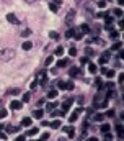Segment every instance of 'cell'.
Wrapping results in <instances>:
<instances>
[{"label": "cell", "instance_id": "46", "mask_svg": "<svg viewBox=\"0 0 124 141\" xmlns=\"http://www.w3.org/2000/svg\"><path fill=\"white\" fill-rule=\"evenodd\" d=\"M64 113H65V112H52V117H59V115L64 117Z\"/></svg>", "mask_w": 124, "mask_h": 141}, {"label": "cell", "instance_id": "36", "mask_svg": "<svg viewBox=\"0 0 124 141\" xmlns=\"http://www.w3.org/2000/svg\"><path fill=\"white\" fill-rule=\"evenodd\" d=\"M77 74H78V69H77V67H72V69H70V76H72V77H75Z\"/></svg>", "mask_w": 124, "mask_h": 141}, {"label": "cell", "instance_id": "35", "mask_svg": "<svg viewBox=\"0 0 124 141\" xmlns=\"http://www.w3.org/2000/svg\"><path fill=\"white\" fill-rule=\"evenodd\" d=\"M49 36H51L52 39H59V33H57V31H51Z\"/></svg>", "mask_w": 124, "mask_h": 141}, {"label": "cell", "instance_id": "18", "mask_svg": "<svg viewBox=\"0 0 124 141\" xmlns=\"http://www.w3.org/2000/svg\"><path fill=\"white\" fill-rule=\"evenodd\" d=\"M28 36H31V30L29 28H25L23 31H21V38H28Z\"/></svg>", "mask_w": 124, "mask_h": 141}, {"label": "cell", "instance_id": "41", "mask_svg": "<svg viewBox=\"0 0 124 141\" xmlns=\"http://www.w3.org/2000/svg\"><path fill=\"white\" fill-rule=\"evenodd\" d=\"M57 87H59V89H65V82L64 81H59V82H57Z\"/></svg>", "mask_w": 124, "mask_h": 141}, {"label": "cell", "instance_id": "3", "mask_svg": "<svg viewBox=\"0 0 124 141\" xmlns=\"http://www.w3.org/2000/svg\"><path fill=\"white\" fill-rule=\"evenodd\" d=\"M93 7H95V2H88L87 5H85V15L87 16H90V18H93Z\"/></svg>", "mask_w": 124, "mask_h": 141}, {"label": "cell", "instance_id": "12", "mask_svg": "<svg viewBox=\"0 0 124 141\" xmlns=\"http://www.w3.org/2000/svg\"><path fill=\"white\" fill-rule=\"evenodd\" d=\"M116 133H118V138L122 139L124 138V131H122V125H118L116 126Z\"/></svg>", "mask_w": 124, "mask_h": 141}, {"label": "cell", "instance_id": "52", "mask_svg": "<svg viewBox=\"0 0 124 141\" xmlns=\"http://www.w3.org/2000/svg\"><path fill=\"white\" fill-rule=\"evenodd\" d=\"M0 139H7V135L2 133V131H0Z\"/></svg>", "mask_w": 124, "mask_h": 141}, {"label": "cell", "instance_id": "13", "mask_svg": "<svg viewBox=\"0 0 124 141\" xmlns=\"http://www.w3.org/2000/svg\"><path fill=\"white\" fill-rule=\"evenodd\" d=\"M31 123H33V120H31L29 117H25L23 120H21V125H23V126H29Z\"/></svg>", "mask_w": 124, "mask_h": 141}, {"label": "cell", "instance_id": "48", "mask_svg": "<svg viewBox=\"0 0 124 141\" xmlns=\"http://www.w3.org/2000/svg\"><path fill=\"white\" fill-rule=\"evenodd\" d=\"M85 54H93V49L91 48H85Z\"/></svg>", "mask_w": 124, "mask_h": 141}, {"label": "cell", "instance_id": "42", "mask_svg": "<svg viewBox=\"0 0 124 141\" xmlns=\"http://www.w3.org/2000/svg\"><path fill=\"white\" fill-rule=\"evenodd\" d=\"M74 31H75L74 28H72V30H69V31L65 33V38H72V34H74Z\"/></svg>", "mask_w": 124, "mask_h": 141}, {"label": "cell", "instance_id": "49", "mask_svg": "<svg viewBox=\"0 0 124 141\" xmlns=\"http://www.w3.org/2000/svg\"><path fill=\"white\" fill-rule=\"evenodd\" d=\"M105 5H106V2H105V0H101V2H98V7H100V8H103Z\"/></svg>", "mask_w": 124, "mask_h": 141}, {"label": "cell", "instance_id": "9", "mask_svg": "<svg viewBox=\"0 0 124 141\" xmlns=\"http://www.w3.org/2000/svg\"><path fill=\"white\" fill-rule=\"evenodd\" d=\"M91 120L93 121H103L105 120V113H95V115H91Z\"/></svg>", "mask_w": 124, "mask_h": 141}, {"label": "cell", "instance_id": "23", "mask_svg": "<svg viewBox=\"0 0 124 141\" xmlns=\"http://www.w3.org/2000/svg\"><path fill=\"white\" fill-rule=\"evenodd\" d=\"M7 131H8V133H16V131H20V126H12V128L7 126Z\"/></svg>", "mask_w": 124, "mask_h": 141}, {"label": "cell", "instance_id": "4", "mask_svg": "<svg viewBox=\"0 0 124 141\" xmlns=\"http://www.w3.org/2000/svg\"><path fill=\"white\" fill-rule=\"evenodd\" d=\"M109 58H111V52H109V51L101 52V56H100V63H101V64H106V63L109 61Z\"/></svg>", "mask_w": 124, "mask_h": 141}, {"label": "cell", "instance_id": "55", "mask_svg": "<svg viewBox=\"0 0 124 141\" xmlns=\"http://www.w3.org/2000/svg\"><path fill=\"white\" fill-rule=\"evenodd\" d=\"M25 2H26V3H34L36 0H25Z\"/></svg>", "mask_w": 124, "mask_h": 141}, {"label": "cell", "instance_id": "47", "mask_svg": "<svg viewBox=\"0 0 124 141\" xmlns=\"http://www.w3.org/2000/svg\"><path fill=\"white\" fill-rule=\"evenodd\" d=\"M44 64H46V66H51V64H52V58H51V56L46 59V63H44Z\"/></svg>", "mask_w": 124, "mask_h": 141}, {"label": "cell", "instance_id": "53", "mask_svg": "<svg viewBox=\"0 0 124 141\" xmlns=\"http://www.w3.org/2000/svg\"><path fill=\"white\" fill-rule=\"evenodd\" d=\"M77 102H78V103H80V105H82L83 102H85V100H83V97H78V99H77Z\"/></svg>", "mask_w": 124, "mask_h": 141}, {"label": "cell", "instance_id": "56", "mask_svg": "<svg viewBox=\"0 0 124 141\" xmlns=\"http://www.w3.org/2000/svg\"><path fill=\"white\" fill-rule=\"evenodd\" d=\"M3 128H5V125H2V123H0V131H2Z\"/></svg>", "mask_w": 124, "mask_h": 141}, {"label": "cell", "instance_id": "14", "mask_svg": "<svg viewBox=\"0 0 124 141\" xmlns=\"http://www.w3.org/2000/svg\"><path fill=\"white\" fill-rule=\"evenodd\" d=\"M57 94H59V92H57V89H51L49 92H47V97H49V99H56Z\"/></svg>", "mask_w": 124, "mask_h": 141}, {"label": "cell", "instance_id": "20", "mask_svg": "<svg viewBox=\"0 0 124 141\" xmlns=\"http://www.w3.org/2000/svg\"><path fill=\"white\" fill-rule=\"evenodd\" d=\"M80 31H82L83 34L90 33V26H88V25H82V26H80Z\"/></svg>", "mask_w": 124, "mask_h": 141}, {"label": "cell", "instance_id": "26", "mask_svg": "<svg viewBox=\"0 0 124 141\" xmlns=\"http://www.w3.org/2000/svg\"><path fill=\"white\" fill-rule=\"evenodd\" d=\"M105 74H106V77H108V79H113V77H114V74H116V72H114V70L111 69V70H105Z\"/></svg>", "mask_w": 124, "mask_h": 141}, {"label": "cell", "instance_id": "21", "mask_svg": "<svg viewBox=\"0 0 124 141\" xmlns=\"http://www.w3.org/2000/svg\"><path fill=\"white\" fill-rule=\"evenodd\" d=\"M109 128H111V125H108V123H103V125H101V133H106V131H109Z\"/></svg>", "mask_w": 124, "mask_h": 141}, {"label": "cell", "instance_id": "7", "mask_svg": "<svg viewBox=\"0 0 124 141\" xmlns=\"http://www.w3.org/2000/svg\"><path fill=\"white\" fill-rule=\"evenodd\" d=\"M10 108L12 110H20L21 108V100H13V102L10 103Z\"/></svg>", "mask_w": 124, "mask_h": 141}, {"label": "cell", "instance_id": "22", "mask_svg": "<svg viewBox=\"0 0 124 141\" xmlns=\"http://www.w3.org/2000/svg\"><path fill=\"white\" fill-rule=\"evenodd\" d=\"M49 8H51V12H57V10H59V5H56V3L54 2H49Z\"/></svg>", "mask_w": 124, "mask_h": 141}, {"label": "cell", "instance_id": "33", "mask_svg": "<svg viewBox=\"0 0 124 141\" xmlns=\"http://www.w3.org/2000/svg\"><path fill=\"white\" fill-rule=\"evenodd\" d=\"M109 38H111V39H118L119 38V33L118 31H111V33H109Z\"/></svg>", "mask_w": 124, "mask_h": 141}, {"label": "cell", "instance_id": "24", "mask_svg": "<svg viewBox=\"0 0 124 141\" xmlns=\"http://www.w3.org/2000/svg\"><path fill=\"white\" fill-rule=\"evenodd\" d=\"M67 64H69V61H67V59H60V61H57V66H59V67H65Z\"/></svg>", "mask_w": 124, "mask_h": 141}, {"label": "cell", "instance_id": "25", "mask_svg": "<svg viewBox=\"0 0 124 141\" xmlns=\"http://www.w3.org/2000/svg\"><path fill=\"white\" fill-rule=\"evenodd\" d=\"M51 126H52L54 130H59V128H60V121H59V120H54V121L51 123Z\"/></svg>", "mask_w": 124, "mask_h": 141}, {"label": "cell", "instance_id": "15", "mask_svg": "<svg viewBox=\"0 0 124 141\" xmlns=\"http://www.w3.org/2000/svg\"><path fill=\"white\" fill-rule=\"evenodd\" d=\"M38 131H39L38 126H36V128H31V130L26 131V136H34V135H38Z\"/></svg>", "mask_w": 124, "mask_h": 141}, {"label": "cell", "instance_id": "1", "mask_svg": "<svg viewBox=\"0 0 124 141\" xmlns=\"http://www.w3.org/2000/svg\"><path fill=\"white\" fill-rule=\"evenodd\" d=\"M15 56H16V52H15L13 48H2V49H0V61H2V63H8V61H12Z\"/></svg>", "mask_w": 124, "mask_h": 141}, {"label": "cell", "instance_id": "19", "mask_svg": "<svg viewBox=\"0 0 124 141\" xmlns=\"http://www.w3.org/2000/svg\"><path fill=\"white\" fill-rule=\"evenodd\" d=\"M74 15H75V10H70V12H69V15H67V20H65L69 25L72 23V18H74Z\"/></svg>", "mask_w": 124, "mask_h": 141}, {"label": "cell", "instance_id": "43", "mask_svg": "<svg viewBox=\"0 0 124 141\" xmlns=\"http://www.w3.org/2000/svg\"><path fill=\"white\" fill-rule=\"evenodd\" d=\"M5 117H7V110L2 108V110H0V118H5Z\"/></svg>", "mask_w": 124, "mask_h": 141}, {"label": "cell", "instance_id": "44", "mask_svg": "<svg viewBox=\"0 0 124 141\" xmlns=\"http://www.w3.org/2000/svg\"><path fill=\"white\" fill-rule=\"evenodd\" d=\"M54 107H56V103H47V105H46V108H47V112H51V110H52V108H54Z\"/></svg>", "mask_w": 124, "mask_h": 141}, {"label": "cell", "instance_id": "2", "mask_svg": "<svg viewBox=\"0 0 124 141\" xmlns=\"http://www.w3.org/2000/svg\"><path fill=\"white\" fill-rule=\"evenodd\" d=\"M34 81H36L39 85H46L47 84V72L46 70H41L39 74H36V79H34Z\"/></svg>", "mask_w": 124, "mask_h": 141}, {"label": "cell", "instance_id": "31", "mask_svg": "<svg viewBox=\"0 0 124 141\" xmlns=\"http://www.w3.org/2000/svg\"><path fill=\"white\" fill-rule=\"evenodd\" d=\"M88 69H90V72H91V74H95V72H96V66L93 64V63L88 64Z\"/></svg>", "mask_w": 124, "mask_h": 141}, {"label": "cell", "instance_id": "38", "mask_svg": "<svg viewBox=\"0 0 124 141\" xmlns=\"http://www.w3.org/2000/svg\"><path fill=\"white\" fill-rule=\"evenodd\" d=\"M65 89H67V90H72V89H74V84H72V82H65Z\"/></svg>", "mask_w": 124, "mask_h": 141}, {"label": "cell", "instance_id": "40", "mask_svg": "<svg viewBox=\"0 0 124 141\" xmlns=\"http://www.w3.org/2000/svg\"><path fill=\"white\" fill-rule=\"evenodd\" d=\"M69 54H70V56H75V54H77V48H70V49H69Z\"/></svg>", "mask_w": 124, "mask_h": 141}, {"label": "cell", "instance_id": "32", "mask_svg": "<svg viewBox=\"0 0 124 141\" xmlns=\"http://www.w3.org/2000/svg\"><path fill=\"white\" fill-rule=\"evenodd\" d=\"M29 99H31V94L29 92H25L23 94V102H29Z\"/></svg>", "mask_w": 124, "mask_h": 141}, {"label": "cell", "instance_id": "11", "mask_svg": "<svg viewBox=\"0 0 124 141\" xmlns=\"http://www.w3.org/2000/svg\"><path fill=\"white\" fill-rule=\"evenodd\" d=\"M43 113H44V112H43V110H39V108L34 110V112H33V118H36V120H41V118H43Z\"/></svg>", "mask_w": 124, "mask_h": 141}, {"label": "cell", "instance_id": "45", "mask_svg": "<svg viewBox=\"0 0 124 141\" xmlns=\"http://www.w3.org/2000/svg\"><path fill=\"white\" fill-rule=\"evenodd\" d=\"M47 138H49V133H43L41 135V141H46Z\"/></svg>", "mask_w": 124, "mask_h": 141}, {"label": "cell", "instance_id": "5", "mask_svg": "<svg viewBox=\"0 0 124 141\" xmlns=\"http://www.w3.org/2000/svg\"><path fill=\"white\" fill-rule=\"evenodd\" d=\"M62 131H65V133L69 135V138L72 139L74 136H75V130H74V126H62Z\"/></svg>", "mask_w": 124, "mask_h": 141}, {"label": "cell", "instance_id": "6", "mask_svg": "<svg viewBox=\"0 0 124 141\" xmlns=\"http://www.w3.org/2000/svg\"><path fill=\"white\" fill-rule=\"evenodd\" d=\"M7 20L10 21L12 25H18V23H20V20L16 18V15H15V13H8V15H7Z\"/></svg>", "mask_w": 124, "mask_h": 141}, {"label": "cell", "instance_id": "34", "mask_svg": "<svg viewBox=\"0 0 124 141\" xmlns=\"http://www.w3.org/2000/svg\"><path fill=\"white\" fill-rule=\"evenodd\" d=\"M20 89H12V90H8V94H10V95H18L20 94Z\"/></svg>", "mask_w": 124, "mask_h": 141}, {"label": "cell", "instance_id": "17", "mask_svg": "<svg viewBox=\"0 0 124 141\" xmlns=\"http://www.w3.org/2000/svg\"><path fill=\"white\" fill-rule=\"evenodd\" d=\"M95 87H96V89H103V81H101L100 77L95 79Z\"/></svg>", "mask_w": 124, "mask_h": 141}, {"label": "cell", "instance_id": "51", "mask_svg": "<svg viewBox=\"0 0 124 141\" xmlns=\"http://www.w3.org/2000/svg\"><path fill=\"white\" fill-rule=\"evenodd\" d=\"M119 84H121V85L124 84V76H122V74H121V76H119Z\"/></svg>", "mask_w": 124, "mask_h": 141}, {"label": "cell", "instance_id": "54", "mask_svg": "<svg viewBox=\"0 0 124 141\" xmlns=\"http://www.w3.org/2000/svg\"><path fill=\"white\" fill-rule=\"evenodd\" d=\"M54 3H56V5H59V7H60V5H62V0H54Z\"/></svg>", "mask_w": 124, "mask_h": 141}, {"label": "cell", "instance_id": "16", "mask_svg": "<svg viewBox=\"0 0 124 141\" xmlns=\"http://www.w3.org/2000/svg\"><path fill=\"white\" fill-rule=\"evenodd\" d=\"M21 48H23L25 51H29L31 48H33V43H31V41H25V43H23V46H21Z\"/></svg>", "mask_w": 124, "mask_h": 141}, {"label": "cell", "instance_id": "30", "mask_svg": "<svg viewBox=\"0 0 124 141\" xmlns=\"http://www.w3.org/2000/svg\"><path fill=\"white\" fill-rule=\"evenodd\" d=\"M121 48H122V43H121V41H118L116 45L113 46V49H114V51H121Z\"/></svg>", "mask_w": 124, "mask_h": 141}, {"label": "cell", "instance_id": "10", "mask_svg": "<svg viewBox=\"0 0 124 141\" xmlns=\"http://www.w3.org/2000/svg\"><path fill=\"white\" fill-rule=\"evenodd\" d=\"M78 113H82V108H77V110H75V112H74V115H70L69 121H70V123H74V121L78 118Z\"/></svg>", "mask_w": 124, "mask_h": 141}, {"label": "cell", "instance_id": "27", "mask_svg": "<svg viewBox=\"0 0 124 141\" xmlns=\"http://www.w3.org/2000/svg\"><path fill=\"white\" fill-rule=\"evenodd\" d=\"M54 54H56V56H62V54H64V48H62V46L56 48V52H54Z\"/></svg>", "mask_w": 124, "mask_h": 141}, {"label": "cell", "instance_id": "29", "mask_svg": "<svg viewBox=\"0 0 124 141\" xmlns=\"http://www.w3.org/2000/svg\"><path fill=\"white\" fill-rule=\"evenodd\" d=\"M72 36H75V39H77V41H78V39H82V38H83V34H82V33H78V31H77V30H75V31H74V34H72Z\"/></svg>", "mask_w": 124, "mask_h": 141}, {"label": "cell", "instance_id": "39", "mask_svg": "<svg viewBox=\"0 0 124 141\" xmlns=\"http://www.w3.org/2000/svg\"><path fill=\"white\" fill-rule=\"evenodd\" d=\"M114 115H116V113H114V110H108V112H106V117H109V118H113Z\"/></svg>", "mask_w": 124, "mask_h": 141}, {"label": "cell", "instance_id": "50", "mask_svg": "<svg viewBox=\"0 0 124 141\" xmlns=\"http://www.w3.org/2000/svg\"><path fill=\"white\" fill-rule=\"evenodd\" d=\"M36 87H38V82L33 81V82H31V89H36Z\"/></svg>", "mask_w": 124, "mask_h": 141}, {"label": "cell", "instance_id": "28", "mask_svg": "<svg viewBox=\"0 0 124 141\" xmlns=\"http://www.w3.org/2000/svg\"><path fill=\"white\" fill-rule=\"evenodd\" d=\"M114 16H118V18L122 16V10H121V8H114Z\"/></svg>", "mask_w": 124, "mask_h": 141}, {"label": "cell", "instance_id": "8", "mask_svg": "<svg viewBox=\"0 0 124 141\" xmlns=\"http://www.w3.org/2000/svg\"><path fill=\"white\" fill-rule=\"evenodd\" d=\"M72 102H74L72 99H67V100H65V102L62 103V112H67V110L70 108V105H72Z\"/></svg>", "mask_w": 124, "mask_h": 141}, {"label": "cell", "instance_id": "37", "mask_svg": "<svg viewBox=\"0 0 124 141\" xmlns=\"http://www.w3.org/2000/svg\"><path fill=\"white\" fill-rule=\"evenodd\" d=\"M105 21H106V25H113L114 20H113V16H108V15H106V20H105Z\"/></svg>", "mask_w": 124, "mask_h": 141}]
</instances>
